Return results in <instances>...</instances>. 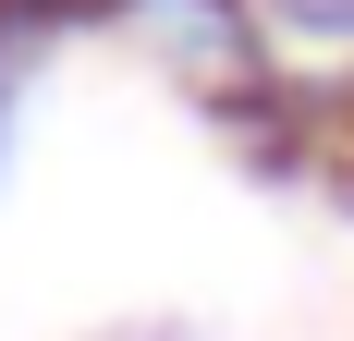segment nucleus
<instances>
[{"instance_id":"4","label":"nucleus","mask_w":354,"mask_h":341,"mask_svg":"<svg viewBox=\"0 0 354 341\" xmlns=\"http://www.w3.org/2000/svg\"><path fill=\"white\" fill-rule=\"evenodd\" d=\"M0 146H12V73H0Z\"/></svg>"},{"instance_id":"2","label":"nucleus","mask_w":354,"mask_h":341,"mask_svg":"<svg viewBox=\"0 0 354 341\" xmlns=\"http://www.w3.org/2000/svg\"><path fill=\"white\" fill-rule=\"evenodd\" d=\"M281 37H318V49H354V0H269Z\"/></svg>"},{"instance_id":"3","label":"nucleus","mask_w":354,"mask_h":341,"mask_svg":"<svg viewBox=\"0 0 354 341\" xmlns=\"http://www.w3.org/2000/svg\"><path fill=\"white\" fill-rule=\"evenodd\" d=\"M122 341H196V329H183V317H147V329H122Z\"/></svg>"},{"instance_id":"1","label":"nucleus","mask_w":354,"mask_h":341,"mask_svg":"<svg viewBox=\"0 0 354 341\" xmlns=\"http://www.w3.org/2000/svg\"><path fill=\"white\" fill-rule=\"evenodd\" d=\"M122 12H135V37H147V49H159L171 73L220 86V110L245 98L257 37H269V12H257V0H122Z\"/></svg>"}]
</instances>
